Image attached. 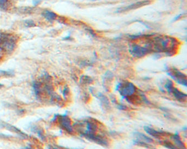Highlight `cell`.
<instances>
[{"instance_id": "cell-1", "label": "cell", "mask_w": 187, "mask_h": 149, "mask_svg": "<svg viewBox=\"0 0 187 149\" xmlns=\"http://www.w3.org/2000/svg\"><path fill=\"white\" fill-rule=\"evenodd\" d=\"M15 40L10 36H0V48L6 52H10L15 48Z\"/></svg>"}, {"instance_id": "cell-2", "label": "cell", "mask_w": 187, "mask_h": 149, "mask_svg": "<svg viewBox=\"0 0 187 149\" xmlns=\"http://www.w3.org/2000/svg\"><path fill=\"white\" fill-rule=\"evenodd\" d=\"M135 86L131 83H124L119 84L117 90L122 97H129L135 92Z\"/></svg>"}, {"instance_id": "cell-3", "label": "cell", "mask_w": 187, "mask_h": 149, "mask_svg": "<svg viewBox=\"0 0 187 149\" xmlns=\"http://www.w3.org/2000/svg\"><path fill=\"white\" fill-rule=\"evenodd\" d=\"M165 87L166 89L168 92L170 93H173V95L175 96V97L180 101H183L186 99L187 95L183 93L182 92L179 91L178 89L173 87V84L171 81H168L166 83Z\"/></svg>"}, {"instance_id": "cell-4", "label": "cell", "mask_w": 187, "mask_h": 149, "mask_svg": "<svg viewBox=\"0 0 187 149\" xmlns=\"http://www.w3.org/2000/svg\"><path fill=\"white\" fill-rule=\"evenodd\" d=\"M58 122L60 126L66 131L69 133H71L72 131V126L71 124V121L70 118L66 115L59 116L58 117Z\"/></svg>"}, {"instance_id": "cell-5", "label": "cell", "mask_w": 187, "mask_h": 149, "mask_svg": "<svg viewBox=\"0 0 187 149\" xmlns=\"http://www.w3.org/2000/svg\"><path fill=\"white\" fill-rule=\"evenodd\" d=\"M169 74H170L169 76H171L172 78L174 79L175 81H177L178 83L186 86L187 85L186 77L184 76V74H183L182 73L176 70H171L169 71Z\"/></svg>"}, {"instance_id": "cell-6", "label": "cell", "mask_w": 187, "mask_h": 149, "mask_svg": "<svg viewBox=\"0 0 187 149\" xmlns=\"http://www.w3.org/2000/svg\"><path fill=\"white\" fill-rule=\"evenodd\" d=\"M1 125L3 127H5L8 130H10L11 131H13V132H14V133H17V134H19L20 136L22 137V138H26V137H27V135L25 133H22V131H20L19 129H18L15 126H13L10 125V124H8V123H1Z\"/></svg>"}, {"instance_id": "cell-7", "label": "cell", "mask_w": 187, "mask_h": 149, "mask_svg": "<svg viewBox=\"0 0 187 149\" xmlns=\"http://www.w3.org/2000/svg\"><path fill=\"white\" fill-rule=\"evenodd\" d=\"M145 130L147 131V133L150 135L152 137H155V138H159L160 137V133L159 131L155 130L154 129H152L151 128H150L149 126H145L144 128Z\"/></svg>"}, {"instance_id": "cell-8", "label": "cell", "mask_w": 187, "mask_h": 149, "mask_svg": "<svg viewBox=\"0 0 187 149\" xmlns=\"http://www.w3.org/2000/svg\"><path fill=\"white\" fill-rule=\"evenodd\" d=\"M43 16L45 17L46 19H47L48 20H52L55 19V18L57 17V14H55V13L51 11L46 10L43 13Z\"/></svg>"}, {"instance_id": "cell-9", "label": "cell", "mask_w": 187, "mask_h": 149, "mask_svg": "<svg viewBox=\"0 0 187 149\" xmlns=\"http://www.w3.org/2000/svg\"><path fill=\"white\" fill-rule=\"evenodd\" d=\"M172 139H173V141L175 142V143L177 145V146L179 147L180 149H185L184 145L183 144L182 141L181 140L180 138L178 135H173V136L172 137Z\"/></svg>"}, {"instance_id": "cell-10", "label": "cell", "mask_w": 187, "mask_h": 149, "mask_svg": "<svg viewBox=\"0 0 187 149\" xmlns=\"http://www.w3.org/2000/svg\"><path fill=\"white\" fill-rule=\"evenodd\" d=\"M137 135L136 137H137L138 138H140L144 142H147V143H150L152 142V139H150V138H148V137H146L144 134H141V133H137Z\"/></svg>"}, {"instance_id": "cell-11", "label": "cell", "mask_w": 187, "mask_h": 149, "mask_svg": "<svg viewBox=\"0 0 187 149\" xmlns=\"http://www.w3.org/2000/svg\"><path fill=\"white\" fill-rule=\"evenodd\" d=\"M1 73V74L2 76H10V75H13V73L11 72H8V71H1L0 72V74Z\"/></svg>"}, {"instance_id": "cell-12", "label": "cell", "mask_w": 187, "mask_h": 149, "mask_svg": "<svg viewBox=\"0 0 187 149\" xmlns=\"http://www.w3.org/2000/svg\"><path fill=\"white\" fill-rule=\"evenodd\" d=\"M26 23V25L28 26V27H32V26H34L35 25L34 23L33 22V21H31V20H27Z\"/></svg>"}, {"instance_id": "cell-13", "label": "cell", "mask_w": 187, "mask_h": 149, "mask_svg": "<svg viewBox=\"0 0 187 149\" xmlns=\"http://www.w3.org/2000/svg\"><path fill=\"white\" fill-rule=\"evenodd\" d=\"M8 2V0H0V7L5 5Z\"/></svg>"}, {"instance_id": "cell-14", "label": "cell", "mask_w": 187, "mask_h": 149, "mask_svg": "<svg viewBox=\"0 0 187 149\" xmlns=\"http://www.w3.org/2000/svg\"><path fill=\"white\" fill-rule=\"evenodd\" d=\"M3 86V85L1 84H0V88H1Z\"/></svg>"}, {"instance_id": "cell-15", "label": "cell", "mask_w": 187, "mask_h": 149, "mask_svg": "<svg viewBox=\"0 0 187 149\" xmlns=\"http://www.w3.org/2000/svg\"><path fill=\"white\" fill-rule=\"evenodd\" d=\"M53 149H59V148H58V147H53Z\"/></svg>"}]
</instances>
